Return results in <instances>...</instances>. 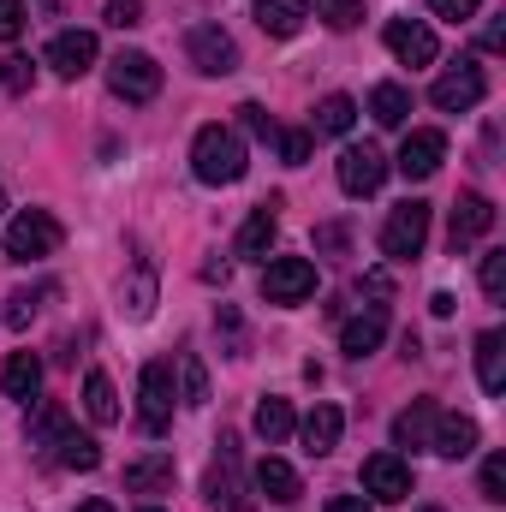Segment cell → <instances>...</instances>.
Here are the masks:
<instances>
[{
	"label": "cell",
	"mask_w": 506,
	"mask_h": 512,
	"mask_svg": "<svg viewBox=\"0 0 506 512\" xmlns=\"http://www.w3.org/2000/svg\"><path fill=\"white\" fill-rule=\"evenodd\" d=\"M120 298H126V304H120V310H126L131 322H143V316H149V310H155V274H149V268H143V274H137V280H131V286H120Z\"/></svg>",
	"instance_id": "34"
},
{
	"label": "cell",
	"mask_w": 506,
	"mask_h": 512,
	"mask_svg": "<svg viewBox=\"0 0 506 512\" xmlns=\"http://www.w3.org/2000/svg\"><path fill=\"white\" fill-rule=\"evenodd\" d=\"M185 54H191V66H197L203 78L239 72V42H233L221 24H191V30H185Z\"/></svg>",
	"instance_id": "6"
},
{
	"label": "cell",
	"mask_w": 506,
	"mask_h": 512,
	"mask_svg": "<svg viewBox=\"0 0 506 512\" xmlns=\"http://www.w3.org/2000/svg\"><path fill=\"white\" fill-rule=\"evenodd\" d=\"M239 126L251 131V137H262V143H274V137H280V126L268 120V108H262V102H245V108H239Z\"/></svg>",
	"instance_id": "37"
},
{
	"label": "cell",
	"mask_w": 506,
	"mask_h": 512,
	"mask_svg": "<svg viewBox=\"0 0 506 512\" xmlns=\"http://www.w3.org/2000/svg\"><path fill=\"white\" fill-rule=\"evenodd\" d=\"M137 417H143V429L149 435H161L167 423H173V399H179V387H173V364H143V382H137Z\"/></svg>",
	"instance_id": "9"
},
{
	"label": "cell",
	"mask_w": 506,
	"mask_h": 512,
	"mask_svg": "<svg viewBox=\"0 0 506 512\" xmlns=\"http://www.w3.org/2000/svg\"><path fill=\"white\" fill-rule=\"evenodd\" d=\"M48 66H54L60 78H84V72L96 66V30H60V36L48 42Z\"/></svg>",
	"instance_id": "14"
},
{
	"label": "cell",
	"mask_w": 506,
	"mask_h": 512,
	"mask_svg": "<svg viewBox=\"0 0 506 512\" xmlns=\"http://www.w3.org/2000/svg\"><path fill=\"white\" fill-rule=\"evenodd\" d=\"M60 251V221L48 209H24L6 221V256L12 262H36V256H54Z\"/></svg>",
	"instance_id": "3"
},
{
	"label": "cell",
	"mask_w": 506,
	"mask_h": 512,
	"mask_svg": "<svg viewBox=\"0 0 506 512\" xmlns=\"http://www.w3.org/2000/svg\"><path fill=\"white\" fill-rule=\"evenodd\" d=\"M429 245V203H399L393 215H387V227H381V256H393V262H411V256H423Z\"/></svg>",
	"instance_id": "5"
},
{
	"label": "cell",
	"mask_w": 506,
	"mask_h": 512,
	"mask_svg": "<svg viewBox=\"0 0 506 512\" xmlns=\"http://www.w3.org/2000/svg\"><path fill=\"white\" fill-rule=\"evenodd\" d=\"M143 512H161V507H143Z\"/></svg>",
	"instance_id": "49"
},
{
	"label": "cell",
	"mask_w": 506,
	"mask_h": 512,
	"mask_svg": "<svg viewBox=\"0 0 506 512\" xmlns=\"http://www.w3.org/2000/svg\"><path fill=\"white\" fill-rule=\"evenodd\" d=\"M84 411H90V423H120V393L102 370L84 376Z\"/></svg>",
	"instance_id": "26"
},
{
	"label": "cell",
	"mask_w": 506,
	"mask_h": 512,
	"mask_svg": "<svg viewBox=\"0 0 506 512\" xmlns=\"http://www.w3.org/2000/svg\"><path fill=\"white\" fill-rule=\"evenodd\" d=\"M280 197H268V203H256L251 221H245V233H239V256H251V262H268L274 251V239H280Z\"/></svg>",
	"instance_id": "17"
},
{
	"label": "cell",
	"mask_w": 506,
	"mask_h": 512,
	"mask_svg": "<svg viewBox=\"0 0 506 512\" xmlns=\"http://www.w3.org/2000/svg\"><path fill=\"white\" fill-rule=\"evenodd\" d=\"M483 96H489V78H483V66H477V60L447 66V72L435 78V90H429V102H435L441 114H471Z\"/></svg>",
	"instance_id": "7"
},
{
	"label": "cell",
	"mask_w": 506,
	"mask_h": 512,
	"mask_svg": "<svg viewBox=\"0 0 506 512\" xmlns=\"http://www.w3.org/2000/svg\"><path fill=\"white\" fill-rule=\"evenodd\" d=\"M381 179H387V155H381L376 143L340 149V191H346V197H376Z\"/></svg>",
	"instance_id": "10"
},
{
	"label": "cell",
	"mask_w": 506,
	"mask_h": 512,
	"mask_svg": "<svg viewBox=\"0 0 506 512\" xmlns=\"http://www.w3.org/2000/svg\"><path fill=\"white\" fill-rule=\"evenodd\" d=\"M54 459H60L66 471H96V465H102V447H96V435H78V429L66 423V435H60Z\"/></svg>",
	"instance_id": "27"
},
{
	"label": "cell",
	"mask_w": 506,
	"mask_h": 512,
	"mask_svg": "<svg viewBox=\"0 0 506 512\" xmlns=\"http://www.w3.org/2000/svg\"><path fill=\"white\" fill-rule=\"evenodd\" d=\"M304 12H316L328 30H358L364 24V0H304Z\"/></svg>",
	"instance_id": "32"
},
{
	"label": "cell",
	"mask_w": 506,
	"mask_h": 512,
	"mask_svg": "<svg viewBox=\"0 0 506 512\" xmlns=\"http://www.w3.org/2000/svg\"><path fill=\"white\" fill-rule=\"evenodd\" d=\"M126 489L131 495H161V489H173V453H143V459H131Z\"/></svg>",
	"instance_id": "22"
},
{
	"label": "cell",
	"mask_w": 506,
	"mask_h": 512,
	"mask_svg": "<svg viewBox=\"0 0 506 512\" xmlns=\"http://www.w3.org/2000/svg\"><path fill=\"white\" fill-rule=\"evenodd\" d=\"M316 292V262L310 256H274L262 268V298L268 304H304Z\"/></svg>",
	"instance_id": "8"
},
{
	"label": "cell",
	"mask_w": 506,
	"mask_h": 512,
	"mask_svg": "<svg viewBox=\"0 0 506 512\" xmlns=\"http://www.w3.org/2000/svg\"><path fill=\"white\" fill-rule=\"evenodd\" d=\"M489 227H495V203H489L483 191H465V197L453 203V221H447V245H453V256L471 251Z\"/></svg>",
	"instance_id": "12"
},
{
	"label": "cell",
	"mask_w": 506,
	"mask_h": 512,
	"mask_svg": "<svg viewBox=\"0 0 506 512\" xmlns=\"http://www.w3.org/2000/svg\"><path fill=\"white\" fill-rule=\"evenodd\" d=\"M441 161H447V137L423 126V131H411V137L399 143V161H393V167H399L405 179H429V173H435Z\"/></svg>",
	"instance_id": "15"
},
{
	"label": "cell",
	"mask_w": 506,
	"mask_h": 512,
	"mask_svg": "<svg viewBox=\"0 0 506 512\" xmlns=\"http://www.w3.org/2000/svg\"><path fill=\"white\" fill-rule=\"evenodd\" d=\"M256 489H262L268 501H280V507L304 495V483H298V471H292L286 459H274V453H262V465H256Z\"/></svg>",
	"instance_id": "23"
},
{
	"label": "cell",
	"mask_w": 506,
	"mask_h": 512,
	"mask_svg": "<svg viewBox=\"0 0 506 512\" xmlns=\"http://www.w3.org/2000/svg\"><path fill=\"white\" fill-rule=\"evenodd\" d=\"M370 114H376V126H405L411 120V90L405 84H376L370 90Z\"/></svg>",
	"instance_id": "30"
},
{
	"label": "cell",
	"mask_w": 506,
	"mask_h": 512,
	"mask_svg": "<svg viewBox=\"0 0 506 512\" xmlns=\"http://www.w3.org/2000/svg\"><path fill=\"white\" fill-rule=\"evenodd\" d=\"M423 512H435V507H423Z\"/></svg>",
	"instance_id": "50"
},
{
	"label": "cell",
	"mask_w": 506,
	"mask_h": 512,
	"mask_svg": "<svg viewBox=\"0 0 506 512\" xmlns=\"http://www.w3.org/2000/svg\"><path fill=\"white\" fill-rule=\"evenodd\" d=\"M108 90H114L120 102H155V96H161V66H155L143 48H120V54L108 60Z\"/></svg>",
	"instance_id": "4"
},
{
	"label": "cell",
	"mask_w": 506,
	"mask_h": 512,
	"mask_svg": "<svg viewBox=\"0 0 506 512\" xmlns=\"http://www.w3.org/2000/svg\"><path fill=\"white\" fill-rule=\"evenodd\" d=\"M477 280H483V292H489V298H501V292H506V251H489V256H483Z\"/></svg>",
	"instance_id": "39"
},
{
	"label": "cell",
	"mask_w": 506,
	"mask_h": 512,
	"mask_svg": "<svg viewBox=\"0 0 506 512\" xmlns=\"http://www.w3.org/2000/svg\"><path fill=\"white\" fill-rule=\"evenodd\" d=\"M364 495L381 501V507L411 501V465H405L399 453H370V459H364Z\"/></svg>",
	"instance_id": "11"
},
{
	"label": "cell",
	"mask_w": 506,
	"mask_h": 512,
	"mask_svg": "<svg viewBox=\"0 0 506 512\" xmlns=\"http://www.w3.org/2000/svg\"><path fill=\"white\" fill-rule=\"evenodd\" d=\"M6 304H12V310H6V322H12V328H30V316H36V298H30V292H12Z\"/></svg>",
	"instance_id": "43"
},
{
	"label": "cell",
	"mask_w": 506,
	"mask_h": 512,
	"mask_svg": "<svg viewBox=\"0 0 506 512\" xmlns=\"http://www.w3.org/2000/svg\"><path fill=\"white\" fill-rule=\"evenodd\" d=\"M381 340H387V304H370L364 316H352V322L340 328V352H346V358H370Z\"/></svg>",
	"instance_id": "16"
},
{
	"label": "cell",
	"mask_w": 506,
	"mask_h": 512,
	"mask_svg": "<svg viewBox=\"0 0 506 512\" xmlns=\"http://www.w3.org/2000/svg\"><path fill=\"white\" fill-rule=\"evenodd\" d=\"M352 126H358V102L352 96H322V108L310 114V131L316 137H346Z\"/></svg>",
	"instance_id": "25"
},
{
	"label": "cell",
	"mask_w": 506,
	"mask_h": 512,
	"mask_svg": "<svg viewBox=\"0 0 506 512\" xmlns=\"http://www.w3.org/2000/svg\"><path fill=\"white\" fill-rule=\"evenodd\" d=\"M340 429H346V411L340 405H328V399H316V411L304 417V453H334L340 447Z\"/></svg>",
	"instance_id": "19"
},
{
	"label": "cell",
	"mask_w": 506,
	"mask_h": 512,
	"mask_svg": "<svg viewBox=\"0 0 506 512\" xmlns=\"http://www.w3.org/2000/svg\"><path fill=\"white\" fill-rule=\"evenodd\" d=\"M108 24H114V30L143 24V0H108Z\"/></svg>",
	"instance_id": "42"
},
{
	"label": "cell",
	"mask_w": 506,
	"mask_h": 512,
	"mask_svg": "<svg viewBox=\"0 0 506 512\" xmlns=\"http://www.w3.org/2000/svg\"><path fill=\"white\" fill-rule=\"evenodd\" d=\"M24 24H30L24 0H0V42H18V36H24Z\"/></svg>",
	"instance_id": "40"
},
{
	"label": "cell",
	"mask_w": 506,
	"mask_h": 512,
	"mask_svg": "<svg viewBox=\"0 0 506 512\" xmlns=\"http://www.w3.org/2000/svg\"><path fill=\"white\" fill-rule=\"evenodd\" d=\"M274 143H280V161L304 167V161H310V143H316V131H280Z\"/></svg>",
	"instance_id": "38"
},
{
	"label": "cell",
	"mask_w": 506,
	"mask_h": 512,
	"mask_svg": "<svg viewBox=\"0 0 506 512\" xmlns=\"http://www.w3.org/2000/svg\"><path fill=\"white\" fill-rule=\"evenodd\" d=\"M477 382H483V393H506V334L501 328H489L477 340Z\"/></svg>",
	"instance_id": "24"
},
{
	"label": "cell",
	"mask_w": 506,
	"mask_h": 512,
	"mask_svg": "<svg viewBox=\"0 0 506 512\" xmlns=\"http://www.w3.org/2000/svg\"><path fill=\"white\" fill-rule=\"evenodd\" d=\"M0 84H6V96H30L36 90V66L24 54H12V60H0Z\"/></svg>",
	"instance_id": "35"
},
{
	"label": "cell",
	"mask_w": 506,
	"mask_h": 512,
	"mask_svg": "<svg viewBox=\"0 0 506 512\" xmlns=\"http://www.w3.org/2000/svg\"><path fill=\"white\" fill-rule=\"evenodd\" d=\"M435 417H441L435 399H411V405L393 417V447H429V441H435Z\"/></svg>",
	"instance_id": "18"
},
{
	"label": "cell",
	"mask_w": 506,
	"mask_h": 512,
	"mask_svg": "<svg viewBox=\"0 0 506 512\" xmlns=\"http://www.w3.org/2000/svg\"><path fill=\"white\" fill-rule=\"evenodd\" d=\"M245 137L233 126H203L191 137V173L203 179V185H239L245 179Z\"/></svg>",
	"instance_id": "1"
},
{
	"label": "cell",
	"mask_w": 506,
	"mask_h": 512,
	"mask_svg": "<svg viewBox=\"0 0 506 512\" xmlns=\"http://www.w3.org/2000/svg\"><path fill=\"white\" fill-rule=\"evenodd\" d=\"M60 435H66V411H60V405H36V417H30V447H36V453H54Z\"/></svg>",
	"instance_id": "31"
},
{
	"label": "cell",
	"mask_w": 506,
	"mask_h": 512,
	"mask_svg": "<svg viewBox=\"0 0 506 512\" xmlns=\"http://www.w3.org/2000/svg\"><path fill=\"white\" fill-rule=\"evenodd\" d=\"M179 399H185V405H209V370H203L197 352L179 358Z\"/></svg>",
	"instance_id": "33"
},
{
	"label": "cell",
	"mask_w": 506,
	"mask_h": 512,
	"mask_svg": "<svg viewBox=\"0 0 506 512\" xmlns=\"http://www.w3.org/2000/svg\"><path fill=\"white\" fill-rule=\"evenodd\" d=\"M322 512H370V501H364V495H334Z\"/></svg>",
	"instance_id": "44"
},
{
	"label": "cell",
	"mask_w": 506,
	"mask_h": 512,
	"mask_svg": "<svg viewBox=\"0 0 506 512\" xmlns=\"http://www.w3.org/2000/svg\"><path fill=\"white\" fill-rule=\"evenodd\" d=\"M387 48H393L399 66H429V60L441 54L435 30H429L423 18H387Z\"/></svg>",
	"instance_id": "13"
},
{
	"label": "cell",
	"mask_w": 506,
	"mask_h": 512,
	"mask_svg": "<svg viewBox=\"0 0 506 512\" xmlns=\"http://www.w3.org/2000/svg\"><path fill=\"white\" fill-rule=\"evenodd\" d=\"M441 459H471L477 453V417H435V441H429Z\"/></svg>",
	"instance_id": "20"
},
{
	"label": "cell",
	"mask_w": 506,
	"mask_h": 512,
	"mask_svg": "<svg viewBox=\"0 0 506 512\" xmlns=\"http://www.w3.org/2000/svg\"><path fill=\"white\" fill-rule=\"evenodd\" d=\"M483 501H495V507L506 501V453H489L483 459Z\"/></svg>",
	"instance_id": "36"
},
{
	"label": "cell",
	"mask_w": 506,
	"mask_h": 512,
	"mask_svg": "<svg viewBox=\"0 0 506 512\" xmlns=\"http://www.w3.org/2000/svg\"><path fill=\"white\" fill-rule=\"evenodd\" d=\"M256 24H262L268 36H298L304 0H256Z\"/></svg>",
	"instance_id": "28"
},
{
	"label": "cell",
	"mask_w": 506,
	"mask_h": 512,
	"mask_svg": "<svg viewBox=\"0 0 506 512\" xmlns=\"http://www.w3.org/2000/svg\"><path fill=\"white\" fill-rule=\"evenodd\" d=\"M42 12H66V0H42Z\"/></svg>",
	"instance_id": "47"
},
{
	"label": "cell",
	"mask_w": 506,
	"mask_h": 512,
	"mask_svg": "<svg viewBox=\"0 0 506 512\" xmlns=\"http://www.w3.org/2000/svg\"><path fill=\"white\" fill-rule=\"evenodd\" d=\"M316 245H322V251H340V245H346V233H340V227H322V233H316Z\"/></svg>",
	"instance_id": "45"
},
{
	"label": "cell",
	"mask_w": 506,
	"mask_h": 512,
	"mask_svg": "<svg viewBox=\"0 0 506 512\" xmlns=\"http://www.w3.org/2000/svg\"><path fill=\"white\" fill-rule=\"evenodd\" d=\"M221 453L209 459V477H203V495L215 512H251V495H245V471H239V441L221 435L215 441Z\"/></svg>",
	"instance_id": "2"
},
{
	"label": "cell",
	"mask_w": 506,
	"mask_h": 512,
	"mask_svg": "<svg viewBox=\"0 0 506 512\" xmlns=\"http://www.w3.org/2000/svg\"><path fill=\"white\" fill-rule=\"evenodd\" d=\"M0 209H6V191H0Z\"/></svg>",
	"instance_id": "48"
},
{
	"label": "cell",
	"mask_w": 506,
	"mask_h": 512,
	"mask_svg": "<svg viewBox=\"0 0 506 512\" xmlns=\"http://www.w3.org/2000/svg\"><path fill=\"white\" fill-rule=\"evenodd\" d=\"M251 423H256V435H262L268 447H280V441H286V435L298 429V417H292V405H286V399H262Z\"/></svg>",
	"instance_id": "29"
},
{
	"label": "cell",
	"mask_w": 506,
	"mask_h": 512,
	"mask_svg": "<svg viewBox=\"0 0 506 512\" xmlns=\"http://www.w3.org/2000/svg\"><path fill=\"white\" fill-rule=\"evenodd\" d=\"M0 387H6V399L30 405V399L42 393V358H36V352H12L6 370H0Z\"/></svg>",
	"instance_id": "21"
},
{
	"label": "cell",
	"mask_w": 506,
	"mask_h": 512,
	"mask_svg": "<svg viewBox=\"0 0 506 512\" xmlns=\"http://www.w3.org/2000/svg\"><path fill=\"white\" fill-rule=\"evenodd\" d=\"M477 6H483V0H429V12H435V18H447V24L477 18Z\"/></svg>",
	"instance_id": "41"
},
{
	"label": "cell",
	"mask_w": 506,
	"mask_h": 512,
	"mask_svg": "<svg viewBox=\"0 0 506 512\" xmlns=\"http://www.w3.org/2000/svg\"><path fill=\"white\" fill-rule=\"evenodd\" d=\"M78 512H114V501H84Z\"/></svg>",
	"instance_id": "46"
}]
</instances>
